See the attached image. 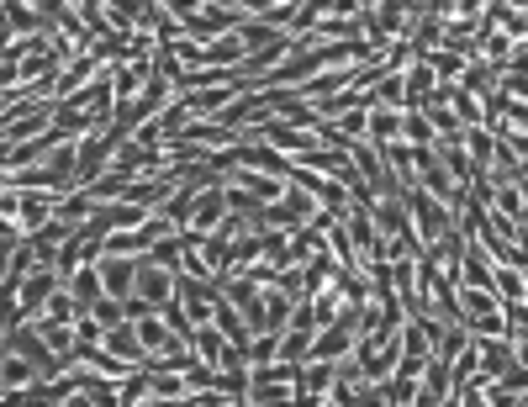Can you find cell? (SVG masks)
Masks as SVG:
<instances>
[{"instance_id": "6da1fadb", "label": "cell", "mask_w": 528, "mask_h": 407, "mask_svg": "<svg viewBox=\"0 0 528 407\" xmlns=\"http://www.w3.org/2000/svg\"><path fill=\"white\" fill-rule=\"evenodd\" d=\"M402 201H407V222H412V233H418V244H423V249L433 244V238H444L449 228H455V212H449L439 196H428L423 185L402 191Z\"/></svg>"}, {"instance_id": "7a4b0ae2", "label": "cell", "mask_w": 528, "mask_h": 407, "mask_svg": "<svg viewBox=\"0 0 528 407\" xmlns=\"http://www.w3.org/2000/svg\"><path fill=\"white\" fill-rule=\"evenodd\" d=\"M64 286V275H59V265L53 259H37V265L16 281V307H22V318H37V312L48 307V296Z\"/></svg>"}, {"instance_id": "3957f363", "label": "cell", "mask_w": 528, "mask_h": 407, "mask_svg": "<svg viewBox=\"0 0 528 407\" xmlns=\"http://www.w3.org/2000/svg\"><path fill=\"white\" fill-rule=\"evenodd\" d=\"M523 185H492V196H486V217H492V228L507 238V244H523Z\"/></svg>"}, {"instance_id": "277c9868", "label": "cell", "mask_w": 528, "mask_h": 407, "mask_svg": "<svg viewBox=\"0 0 528 407\" xmlns=\"http://www.w3.org/2000/svg\"><path fill=\"white\" fill-rule=\"evenodd\" d=\"M127 296H138L143 307L164 312L169 302H175V270H164V265H154V259L138 254V270H132V291Z\"/></svg>"}, {"instance_id": "5b68a950", "label": "cell", "mask_w": 528, "mask_h": 407, "mask_svg": "<svg viewBox=\"0 0 528 407\" xmlns=\"http://www.w3.org/2000/svg\"><path fill=\"white\" fill-rule=\"evenodd\" d=\"M6 349H16V355H27L37 370H43V376L53 381V376H59V355H53V349H48V339H43V333H37V323L32 318H22V323H16V328H6Z\"/></svg>"}, {"instance_id": "8992f818", "label": "cell", "mask_w": 528, "mask_h": 407, "mask_svg": "<svg viewBox=\"0 0 528 407\" xmlns=\"http://www.w3.org/2000/svg\"><path fill=\"white\" fill-rule=\"evenodd\" d=\"M222 212H228V201H222V180H206L196 201H191V217H185V233L191 238H206L222 222Z\"/></svg>"}, {"instance_id": "52a82bcc", "label": "cell", "mask_w": 528, "mask_h": 407, "mask_svg": "<svg viewBox=\"0 0 528 407\" xmlns=\"http://www.w3.org/2000/svg\"><path fill=\"white\" fill-rule=\"evenodd\" d=\"M53 201H59L53 191H22V185H16V217H11V233H16V238H32V233L53 217Z\"/></svg>"}, {"instance_id": "ba28073f", "label": "cell", "mask_w": 528, "mask_h": 407, "mask_svg": "<svg viewBox=\"0 0 528 407\" xmlns=\"http://www.w3.org/2000/svg\"><path fill=\"white\" fill-rule=\"evenodd\" d=\"M101 349H106V355H117V360H127L132 370L148 365V355H143V344H138V328H132V318L101 328Z\"/></svg>"}, {"instance_id": "9c48e42d", "label": "cell", "mask_w": 528, "mask_h": 407, "mask_svg": "<svg viewBox=\"0 0 528 407\" xmlns=\"http://www.w3.org/2000/svg\"><path fill=\"white\" fill-rule=\"evenodd\" d=\"M132 270H138V254H101L96 259V275H101L106 296H127L132 291Z\"/></svg>"}, {"instance_id": "30bf717a", "label": "cell", "mask_w": 528, "mask_h": 407, "mask_svg": "<svg viewBox=\"0 0 528 407\" xmlns=\"http://www.w3.org/2000/svg\"><path fill=\"white\" fill-rule=\"evenodd\" d=\"M433 85H439V74L423 64V53H412V59L402 64V96H407V106L418 111V106L433 96Z\"/></svg>"}, {"instance_id": "8fae6325", "label": "cell", "mask_w": 528, "mask_h": 407, "mask_svg": "<svg viewBox=\"0 0 528 407\" xmlns=\"http://www.w3.org/2000/svg\"><path fill=\"white\" fill-rule=\"evenodd\" d=\"M492 296H497V307H523V265H502V259H492Z\"/></svg>"}, {"instance_id": "7c38bea8", "label": "cell", "mask_w": 528, "mask_h": 407, "mask_svg": "<svg viewBox=\"0 0 528 407\" xmlns=\"http://www.w3.org/2000/svg\"><path fill=\"white\" fill-rule=\"evenodd\" d=\"M148 0H101V22L106 32H138L143 27Z\"/></svg>"}, {"instance_id": "4fadbf2b", "label": "cell", "mask_w": 528, "mask_h": 407, "mask_svg": "<svg viewBox=\"0 0 528 407\" xmlns=\"http://www.w3.org/2000/svg\"><path fill=\"white\" fill-rule=\"evenodd\" d=\"M328 127H333L338 143H360V138H370V106H344V111H333Z\"/></svg>"}, {"instance_id": "5bb4252c", "label": "cell", "mask_w": 528, "mask_h": 407, "mask_svg": "<svg viewBox=\"0 0 528 407\" xmlns=\"http://www.w3.org/2000/svg\"><path fill=\"white\" fill-rule=\"evenodd\" d=\"M286 249H291V265H307V259H323L328 254V238H323V228H312V222H307V228L286 233Z\"/></svg>"}, {"instance_id": "9a60e30c", "label": "cell", "mask_w": 528, "mask_h": 407, "mask_svg": "<svg viewBox=\"0 0 528 407\" xmlns=\"http://www.w3.org/2000/svg\"><path fill=\"white\" fill-rule=\"evenodd\" d=\"M64 291L74 296V312H90V307H96V296H101V275H96V265H80L74 275H64Z\"/></svg>"}, {"instance_id": "2e32d148", "label": "cell", "mask_w": 528, "mask_h": 407, "mask_svg": "<svg viewBox=\"0 0 528 407\" xmlns=\"http://www.w3.org/2000/svg\"><path fill=\"white\" fill-rule=\"evenodd\" d=\"M106 159H111V143H106V133L96 127V133H85V138H80V185H85V180H96V175L106 170Z\"/></svg>"}, {"instance_id": "e0dca14e", "label": "cell", "mask_w": 528, "mask_h": 407, "mask_svg": "<svg viewBox=\"0 0 528 407\" xmlns=\"http://www.w3.org/2000/svg\"><path fill=\"white\" fill-rule=\"evenodd\" d=\"M32 323H37V333L48 339L53 355H59V365H69L74 349H80V339H74V323H53V318H32Z\"/></svg>"}, {"instance_id": "ac0fdd59", "label": "cell", "mask_w": 528, "mask_h": 407, "mask_svg": "<svg viewBox=\"0 0 528 407\" xmlns=\"http://www.w3.org/2000/svg\"><path fill=\"white\" fill-rule=\"evenodd\" d=\"M53 133L59 138H85V133H96V122H90V111H80V106L53 101Z\"/></svg>"}, {"instance_id": "d6986e66", "label": "cell", "mask_w": 528, "mask_h": 407, "mask_svg": "<svg viewBox=\"0 0 528 407\" xmlns=\"http://www.w3.org/2000/svg\"><path fill=\"white\" fill-rule=\"evenodd\" d=\"M312 32H323L328 43H360L365 37V27H360V16H338V11H328V16H317L312 22Z\"/></svg>"}, {"instance_id": "ffe728a7", "label": "cell", "mask_w": 528, "mask_h": 407, "mask_svg": "<svg viewBox=\"0 0 528 407\" xmlns=\"http://www.w3.org/2000/svg\"><path fill=\"white\" fill-rule=\"evenodd\" d=\"M212 323L222 328V339H233V344H249V323L238 318V307H233L222 291H217V302H212Z\"/></svg>"}, {"instance_id": "44dd1931", "label": "cell", "mask_w": 528, "mask_h": 407, "mask_svg": "<svg viewBox=\"0 0 528 407\" xmlns=\"http://www.w3.org/2000/svg\"><path fill=\"white\" fill-rule=\"evenodd\" d=\"M396 138H402V111L370 106V143H396Z\"/></svg>"}, {"instance_id": "7402d4cb", "label": "cell", "mask_w": 528, "mask_h": 407, "mask_svg": "<svg viewBox=\"0 0 528 407\" xmlns=\"http://www.w3.org/2000/svg\"><path fill=\"white\" fill-rule=\"evenodd\" d=\"M307 349H312V333L307 328H280V360L301 365V360H307Z\"/></svg>"}, {"instance_id": "603a6c76", "label": "cell", "mask_w": 528, "mask_h": 407, "mask_svg": "<svg viewBox=\"0 0 528 407\" xmlns=\"http://www.w3.org/2000/svg\"><path fill=\"white\" fill-rule=\"evenodd\" d=\"M423 64L439 74V80H455V74L465 69V53H449V48H428L423 53Z\"/></svg>"}, {"instance_id": "cb8c5ba5", "label": "cell", "mask_w": 528, "mask_h": 407, "mask_svg": "<svg viewBox=\"0 0 528 407\" xmlns=\"http://www.w3.org/2000/svg\"><path fill=\"white\" fill-rule=\"evenodd\" d=\"M90 318H96L101 328L122 323V318H127V312H122V296H106V291H101V296H96V307H90Z\"/></svg>"}, {"instance_id": "d4e9b609", "label": "cell", "mask_w": 528, "mask_h": 407, "mask_svg": "<svg viewBox=\"0 0 528 407\" xmlns=\"http://www.w3.org/2000/svg\"><path fill=\"white\" fill-rule=\"evenodd\" d=\"M201 6H206V0H164V11H169V16H180V22H185V16H196Z\"/></svg>"}, {"instance_id": "484cf974", "label": "cell", "mask_w": 528, "mask_h": 407, "mask_svg": "<svg viewBox=\"0 0 528 407\" xmlns=\"http://www.w3.org/2000/svg\"><path fill=\"white\" fill-rule=\"evenodd\" d=\"M228 11H238V16H259L264 11V0H222Z\"/></svg>"}, {"instance_id": "4316f807", "label": "cell", "mask_w": 528, "mask_h": 407, "mask_svg": "<svg viewBox=\"0 0 528 407\" xmlns=\"http://www.w3.org/2000/svg\"><path fill=\"white\" fill-rule=\"evenodd\" d=\"M360 6H375V0H360Z\"/></svg>"}]
</instances>
